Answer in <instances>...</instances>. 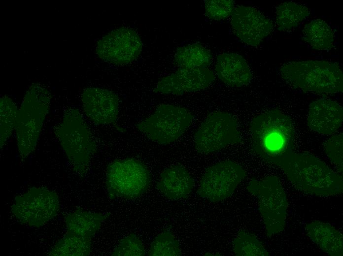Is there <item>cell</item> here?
I'll use <instances>...</instances> for the list:
<instances>
[{
  "mask_svg": "<svg viewBox=\"0 0 343 256\" xmlns=\"http://www.w3.org/2000/svg\"><path fill=\"white\" fill-rule=\"evenodd\" d=\"M267 162L278 167L296 189L306 193L326 197L343 192L342 176L311 154L293 152Z\"/></svg>",
  "mask_w": 343,
  "mask_h": 256,
  "instance_id": "cell-1",
  "label": "cell"
},
{
  "mask_svg": "<svg viewBox=\"0 0 343 256\" xmlns=\"http://www.w3.org/2000/svg\"><path fill=\"white\" fill-rule=\"evenodd\" d=\"M252 147L265 162L293 152L295 129L291 118L278 109L258 114L251 121Z\"/></svg>",
  "mask_w": 343,
  "mask_h": 256,
  "instance_id": "cell-2",
  "label": "cell"
},
{
  "mask_svg": "<svg viewBox=\"0 0 343 256\" xmlns=\"http://www.w3.org/2000/svg\"><path fill=\"white\" fill-rule=\"evenodd\" d=\"M50 101L48 89L41 84L34 83L28 88L18 109L14 130L22 161L36 148Z\"/></svg>",
  "mask_w": 343,
  "mask_h": 256,
  "instance_id": "cell-3",
  "label": "cell"
},
{
  "mask_svg": "<svg viewBox=\"0 0 343 256\" xmlns=\"http://www.w3.org/2000/svg\"><path fill=\"white\" fill-rule=\"evenodd\" d=\"M283 79L295 88L317 94H333L343 91L340 65L326 61H293L280 68Z\"/></svg>",
  "mask_w": 343,
  "mask_h": 256,
  "instance_id": "cell-4",
  "label": "cell"
},
{
  "mask_svg": "<svg viewBox=\"0 0 343 256\" xmlns=\"http://www.w3.org/2000/svg\"><path fill=\"white\" fill-rule=\"evenodd\" d=\"M54 132L73 170L79 175L85 174L96 146L80 111L75 108L67 110Z\"/></svg>",
  "mask_w": 343,
  "mask_h": 256,
  "instance_id": "cell-5",
  "label": "cell"
},
{
  "mask_svg": "<svg viewBox=\"0 0 343 256\" xmlns=\"http://www.w3.org/2000/svg\"><path fill=\"white\" fill-rule=\"evenodd\" d=\"M248 192L258 200L259 210L267 236L271 237L285 228L288 200L279 178L269 175L260 180L252 179L248 184Z\"/></svg>",
  "mask_w": 343,
  "mask_h": 256,
  "instance_id": "cell-6",
  "label": "cell"
},
{
  "mask_svg": "<svg viewBox=\"0 0 343 256\" xmlns=\"http://www.w3.org/2000/svg\"><path fill=\"white\" fill-rule=\"evenodd\" d=\"M150 180L147 167L134 158L115 160L106 169L105 185L111 199L136 198L147 191Z\"/></svg>",
  "mask_w": 343,
  "mask_h": 256,
  "instance_id": "cell-7",
  "label": "cell"
},
{
  "mask_svg": "<svg viewBox=\"0 0 343 256\" xmlns=\"http://www.w3.org/2000/svg\"><path fill=\"white\" fill-rule=\"evenodd\" d=\"M193 115L186 109L162 104L137 125V129L149 139L168 145L176 141L191 125Z\"/></svg>",
  "mask_w": 343,
  "mask_h": 256,
  "instance_id": "cell-8",
  "label": "cell"
},
{
  "mask_svg": "<svg viewBox=\"0 0 343 256\" xmlns=\"http://www.w3.org/2000/svg\"><path fill=\"white\" fill-rule=\"evenodd\" d=\"M60 207L59 197L55 191L33 187L15 198L11 212L21 223L40 227L57 216Z\"/></svg>",
  "mask_w": 343,
  "mask_h": 256,
  "instance_id": "cell-9",
  "label": "cell"
},
{
  "mask_svg": "<svg viewBox=\"0 0 343 256\" xmlns=\"http://www.w3.org/2000/svg\"><path fill=\"white\" fill-rule=\"evenodd\" d=\"M237 120L223 111L209 113L194 135L196 150L203 154L218 152L228 146L241 141Z\"/></svg>",
  "mask_w": 343,
  "mask_h": 256,
  "instance_id": "cell-10",
  "label": "cell"
},
{
  "mask_svg": "<svg viewBox=\"0 0 343 256\" xmlns=\"http://www.w3.org/2000/svg\"><path fill=\"white\" fill-rule=\"evenodd\" d=\"M246 176L245 170L235 161L218 162L206 170L197 193L200 197L211 202L224 200L232 195Z\"/></svg>",
  "mask_w": 343,
  "mask_h": 256,
  "instance_id": "cell-11",
  "label": "cell"
},
{
  "mask_svg": "<svg viewBox=\"0 0 343 256\" xmlns=\"http://www.w3.org/2000/svg\"><path fill=\"white\" fill-rule=\"evenodd\" d=\"M142 49L141 39L137 31L128 27L114 29L98 41L96 52L103 61L116 65L135 61Z\"/></svg>",
  "mask_w": 343,
  "mask_h": 256,
  "instance_id": "cell-12",
  "label": "cell"
},
{
  "mask_svg": "<svg viewBox=\"0 0 343 256\" xmlns=\"http://www.w3.org/2000/svg\"><path fill=\"white\" fill-rule=\"evenodd\" d=\"M231 24L237 37L252 46L259 45L273 29L272 21L251 6L236 7L231 15Z\"/></svg>",
  "mask_w": 343,
  "mask_h": 256,
  "instance_id": "cell-13",
  "label": "cell"
},
{
  "mask_svg": "<svg viewBox=\"0 0 343 256\" xmlns=\"http://www.w3.org/2000/svg\"><path fill=\"white\" fill-rule=\"evenodd\" d=\"M215 78L213 72L208 67L179 68L172 73L161 78L153 91L162 94L182 95L207 88Z\"/></svg>",
  "mask_w": 343,
  "mask_h": 256,
  "instance_id": "cell-14",
  "label": "cell"
},
{
  "mask_svg": "<svg viewBox=\"0 0 343 256\" xmlns=\"http://www.w3.org/2000/svg\"><path fill=\"white\" fill-rule=\"evenodd\" d=\"M81 100L87 117L97 125L114 124L118 118L119 99L107 89L89 87L84 89Z\"/></svg>",
  "mask_w": 343,
  "mask_h": 256,
  "instance_id": "cell-15",
  "label": "cell"
},
{
  "mask_svg": "<svg viewBox=\"0 0 343 256\" xmlns=\"http://www.w3.org/2000/svg\"><path fill=\"white\" fill-rule=\"evenodd\" d=\"M343 120V107L334 100L320 98L309 105L307 124L314 132L323 135L332 134L340 128Z\"/></svg>",
  "mask_w": 343,
  "mask_h": 256,
  "instance_id": "cell-16",
  "label": "cell"
},
{
  "mask_svg": "<svg viewBox=\"0 0 343 256\" xmlns=\"http://www.w3.org/2000/svg\"><path fill=\"white\" fill-rule=\"evenodd\" d=\"M214 69L218 79L231 87L246 86L252 80V74L246 61L235 53L226 52L219 55Z\"/></svg>",
  "mask_w": 343,
  "mask_h": 256,
  "instance_id": "cell-17",
  "label": "cell"
},
{
  "mask_svg": "<svg viewBox=\"0 0 343 256\" xmlns=\"http://www.w3.org/2000/svg\"><path fill=\"white\" fill-rule=\"evenodd\" d=\"M156 187L167 198L178 200L186 198L191 194L194 180L184 167L174 165L163 171Z\"/></svg>",
  "mask_w": 343,
  "mask_h": 256,
  "instance_id": "cell-18",
  "label": "cell"
},
{
  "mask_svg": "<svg viewBox=\"0 0 343 256\" xmlns=\"http://www.w3.org/2000/svg\"><path fill=\"white\" fill-rule=\"evenodd\" d=\"M308 236L324 253L331 256H343L342 233L332 224L319 221L307 224Z\"/></svg>",
  "mask_w": 343,
  "mask_h": 256,
  "instance_id": "cell-19",
  "label": "cell"
},
{
  "mask_svg": "<svg viewBox=\"0 0 343 256\" xmlns=\"http://www.w3.org/2000/svg\"><path fill=\"white\" fill-rule=\"evenodd\" d=\"M107 215L77 209L65 218L67 231L86 240H92Z\"/></svg>",
  "mask_w": 343,
  "mask_h": 256,
  "instance_id": "cell-20",
  "label": "cell"
},
{
  "mask_svg": "<svg viewBox=\"0 0 343 256\" xmlns=\"http://www.w3.org/2000/svg\"><path fill=\"white\" fill-rule=\"evenodd\" d=\"M174 58L179 68H195L207 67L211 63L212 55L204 46L193 43L179 47Z\"/></svg>",
  "mask_w": 343,
  "mask_h": 256,
  "instance_id": "cell-21",
  "label": "cell"
},
{
  "mask_svg": "<svg viewBox=\"0 0 343 256\" xmlns=\"http://www.w3.org/2000/svg\"><path fill=\"white\" fill-rule=\"evenodd\" d=\"M304 40L313 48L328 50L333 47L334 33L329 25L320 19L312 20L305 25L303 31Z\"/></svg>",
  "mask_w": 343,
  "mask_h": 256,
  "instance_id": "cell-22",
  "label": "cell"
},
{
  "mask_svg": "<svg viewBox=\"0 0 343 256\" xmlns=\"http://www.w3.org/2000/svg\"><path fill=\"white\" fill-rule=\"evenodd\" d=\"M306 6L293 2H285L276 8L275 23L277 29L286 31L297 27L309 15Z\"/></svg>",
  "mask_w": 343,
  "mask_h": 256,
  "instance_id": "cell-23",
  "label": "cell"
},
{
  "mask_svg": "<svg viewBox=\"0 0 343 256\" xmlns=\"http://www.w3.org/2000/svg\"><path fill=\"white\" fill-rule=\"evenodd\" d=\"M91 251V241L66 232L48 253L52 256H87Z\"/></svg>",
  "mask_w": 343,
  "mask_h": 256,
  "instance_id": "cell-24",
  "label": "cell"
},
{
  "mask_svg": "<svg viewBox=\"0 0 343 256\" xmlns=\"http://www.w3.org/2000/svg\"><path fill=\"white\" fill-rule=\"evenodd\" d=\"M233 252L238 256H268L269 252L254 234L240 231L233 242Z\"/></svg>",
  "mask_w": 343,
  "mask_h": 256,
  "instance_id": "cell-25",
  "label": "cell"
},
{
  "mask_svg": "<svg viewBox=\"0 0 343 256\" xmlns=\"http://www.w3.org/2000/svg\"><path fill=\"white\" fill-rule=\"evenodd\" d=\"M18 108L7 96H3L0 101V145L2 148L15 130Z\"/></svg>",
  "mask_w": 343,
  "mask_h": 256,
  "instance_id": "cell-26",
  "label": "cell"
},
{
  "mask_svg": "<svg viewBox=\"0 0 343 256\" xmlns=\"http://www.w3.org/2000/svg\"><path fill=\"white\" fill-rule=\"evenodd\" d=\"M181 254L178 241L168 230L164 231L154 238L148 252L150 256H180Z\"/></svg>",
  "mask_w": 343,
  "mask_h": 256,
  "instance_id": "cell-27",
  "label": "cell"
},
{
  "mask_svg": "<svg viewBox=\"0 0 343 256\" xmlns=\"http://www.w3.org/2000/svg\"><path fill=\"white\" fill-rule=\"evenodd\" d=\"M145 249L142 241L134 233L123 238L111 255L112 256H143Z\"/></svg>",
  "mask_w": 343,
  "mask_h": 256,
  "instance_id": "cell-28",
  "label": "cell"
},
{
  "mask_svg": "<svg viewBox=\"0 0 343 256\" xmlns=\"http://www.w3.org/2000/svg\"><path fill=\"white\" fill-rule=\"evenodd\" d=\"M235 3L230 0H208L205 2V14L213 20H221L232 15Z\"/></svg>",
  "mask_w": 343,
  "mask_h": 256,
  "instance_id": "cell-29",
  "label": "cell"
},
{
  "mask_svg": "<svg viewBox=\"0 0 343 256\" xmlns=\"http://www.w3.org/2000/svg\"><path fill=\"white\" fill-rule=\"evenodd\" d=\"M343 134H339L329 138L323 145L325 154L341 173H343Z\"/></svg>",
  "mask_w": 343,
  "mask_h": 256,
  "instance_id": "cell-30",
  "label": "cell"
}]
</instances>
